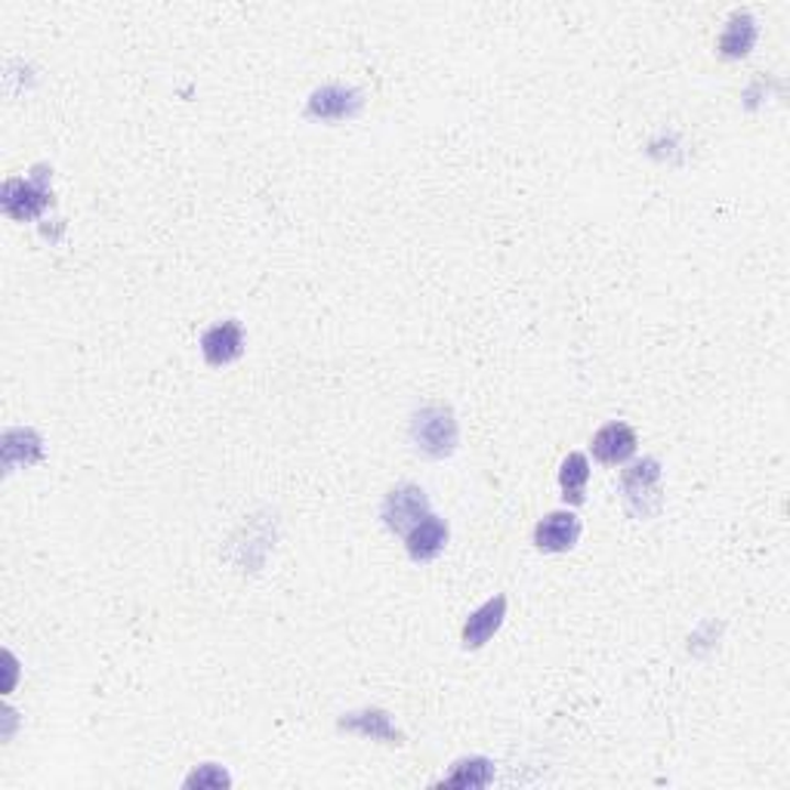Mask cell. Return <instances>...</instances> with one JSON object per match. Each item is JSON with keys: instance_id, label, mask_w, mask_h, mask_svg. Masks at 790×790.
I'll return each mask as SVG.
<instances>
[{"instance_id": "30bf717a", "label": "cell", "mask_w": 790, "mask_h": 790, "mask_svg": "<svg viewBox=\"0 0 790 790\" xmlns=\"http://www.w3.org/2000/svg\"><path fill=\"white\" fill-rule=\"evenodd\" d=\"M448 543V526H444L439 516H424L417 526L405 534V546H408V556L414 562H429L436 560Z\"/></svg>"}, {"instance_id": "7c38bea8", "label": "cell", "mask_w": 790, "mask_h": 790, "mask_svg": "<svg viewBox=\"0 0 790 790\" xmlns=\"http://www.w3.org/2000/svg\"><path fill=\"white\" fill-rule=\"evenodd\" d=\"M587 478H590V463L587 458L575 451V454H568L565 463H562L560 470V485H562V497H565V504H584V488H587Z\"/></svg>"}, {"instance_id": "52a82bcc", "label": "cell", "mask_w": 790, "mask_h": 790, "mask_svg": "<svg viewBox=\"0 0 790 790\" xmlns=\"http://www.w3.org/2000/svg\"><path fill=\"white\" fill-rule=\"evenodd\" d=\"M633 451H636V432H633V427L621 424V420L602 427L592 436V458L599 463H606V466H618V463L630 461Z\"/></svg>"}, {"instance_id": "9a60e30c", "label": "cell", "mask_w": 790, "mask_h": 790, "mask_svg": "<svg viewBox=\"0 0 790 790\" xmlns=\"http://www.w3.org/2000/svg\"><path fill=\"white\" fill-rule=\"evenodd\" d=\"M226 781H229V778H226L223 772H216L214 766H204V772H195L192 778H189V781H185V785H189V788H192V785L201 788V785H226Z\"/></svg>"}, {"instance_id": "7a4b0ae2", "label": "cell", "mask_w": 790, "mask_h": 790, "mask_svg": "<svg viewBox=\"0 0 790 790\" xmlns=\"http://www.w3.org/2000/svg\"><path fill=\"white\" fill-rule=\"evenodd\" d=\"M627 510L640 519L658 516L664 507V488H661V463L655 458H642L633 466H627L621 476Z\"/></svg>"}, {"instance_id": "8fae6325", "label": "cell", "mask_w": 790, "mask_h": 790, "mask_svg": "<svg viewBox=\"0 0 790 790\" xmlns=\"http://www.w3.org/2000/svg\"><path fill=\"white\" fill-rule=\"evenodd\" d=\"M754 41H757V22L751 16H732L729 29L720 37V53L725 59H741L751 53Z\"/></svg>"}, {"instance_id": "5bb4252c", "label": "cell", "mask_w": 790, "mask_h": 790, "mask_svg": "<svg viewBox=\"0 0 790 790\" xmlns=\"http://www.w3.org/2000/svg\"><path fill=\"white\" fill-rule=\"evenodd\" d=\"M492 781V763L488 759H463L454 772L442 781V788H485Z\"/></svg>"}, {"instance_id": "3957f363", "label": "cell", "mask_w": 790, "mask_h": 790, "mask_svg": "<svg viewBox=\"0 0 790 790\" xmlns=\"http://www.w3.org/2000/svg\"><path fill=\"white\" fill-rule=\"evenodd\" d=\"M380 516H383V526L390 528V531L408 534L424 516H429L427 492L417 488V485H398V488L386 494Z\"/></svg>"}, {"instance_id": "5b68a950", "label": "cell", "mask_w": 790, "mask_h": 790, "mask_svg": "<svg viewBox=\"0 0 790 790\" xmlns=\"http://www.w3.org/2000/svg\"><path fill=\"white\" fill-rule=\"evenodd\" d=\"M201 352H204V362L214 364V368L235 362L245 352V330H241V325L235 318L223 321V325H214L211 330H204V337H201Z\"/></svg>"}, {"instance_id": "277c9868", "label": "cell", "mask_w": 790, "mask_h": 790, "mask_svg": "<svg viewBox=\"0 0 790 790\" xmlns=\"http://www.w3.org/2000/svg\"><path fill=\"white\" fill-rule=\"evenodd\" d=\"M364 99L356 87H343V83H328L321 90H315L309 105H306V115L315 121H349L362 112Z\"/></svg>"}, {"instance_id": "6da1fadb", "label": "cell", "mask_w": 790, "mask_h": 790, "mask_svg": "<svg viewBox=\"0 0 790 790\" xmlns=\"http://www.w3.org/2000/svg\"><path fill=\"white\" fill-rule=\"evenodd\" d=\"M458 439H461V429L448 405H427L414 414L411 442L424 458L442 461L448 454H454Z\"/></svg>"}, {"instance_id": "9c48e42d", "label": "cell", "mask_w": 790, "mask_h": 790, "mask_svg": "<svg viewBox=\"0 0 790 790\" xmlns=\"http://www.w3.org/2000/svg\"><path fill=\"white\" fill-rule=\"evenodd\" d=\"M49 204V192L37 182L10 180L3 185V211L13 219H34Z\"/></svg>"}, {"instance_id": "ba28073f", "label": "cell", "mask_w": 790, "mask_h": 790, "mask_svg": "<svg viewBox=\"0 0 790 790\" xmlns=\"http://www.w3.org/2000/svg\"><path fill=\"white\" fill-rule=\"evenodd\" d=\"M504 618H507V596H494V599H488V602H485L482 609L473 611L470 621L463 624V633H461L463 648H482V645L500 630Z\"/></svg>"}, {"instance_id": "8992f818", "label": "cell", "mask_w": 790, "mask_h": 790, "mask_svg": "<svg viewBox=\"0 0 790 790\" xmlns=\"http://www.w3.org/2000/svg\"><path fill=\"white\" fill-rule=\"evenodd\" d=\"M577 538H580V519L575 512H550L534 528V543L543 553H565L575 546Z\"/></svg>"}, {"instance_id": "4fadbf2b", "label": "cell", "mask_w": 790, "mask_h": 790, "mask_svg": "<svg viewBox=\"0 0 790 790\" xmlns=\"http://www.w3.org/2000/svg\"><path fill=\"white\" fill-rule=\"evenodd\" d=\"M343 729H356L362 735H371V738H383L390 744H398V732L390 725V716L383 710H364V713H352L346 716Z\"/></svg>"}]
</instances>
